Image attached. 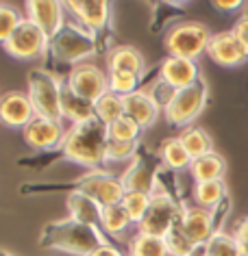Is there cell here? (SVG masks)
<instances>
[{"instance_id": "obj_22", "label": "cell", "mask_w": 248, "mask_h": 256, "mask_svg": "<svg viewBox=\"0 0 248 256\" xmlns=\"http://www.w3.org/2000/svg\"><path fill=\"white\" fill-rule=\"evenodd\" d=\"M61 113H63V120L70 122L72 126L96 118V113H94V102L81 98L79 94H74L68 82H63V89H61Z\"/></svg>"}, {"instance_id": "obj_13", "label": "cell", "mask_w": 248, "mask_h": 256, "mask_svg": "<svg viewBox=\"0 0 248 256\" xmlns=\"http://www.w3.org/2000/svg\"><path fill=\"white\" fill-rule=\"evenodd\" d=\"M27 20H31L35 26H40L48 37H55L66 24V4L55 2V0H29L24 4Z\"/></svg>"}, {"instance_id": "obj_32", "label": "cell", "mask_w": 248, "mask_h": 256, "mask_svg": "<svg viewBox=\"0 0 248 256\" xmlns=\"http://www.w3.org/2000/svg\"><path fill=\"white\" fill-rule=\"evenodd\" d=\"M163 241H165V246H168L170 256H192L196 250H198V246H194V243L185 236V232L181 230L179 222H176L174 228L163 236Z\"/></svg>"}, {"instance_id": "obj_25", "label": "cell", "mask_w": 248, "mask_h": 256, "mask_svg": "<svg viewBox=\"0 0 248 256\" xmlns=\"http://www.w3.org/2000/svg\"><path fill=\"white\" fill-rule=\"evenodd\" d=\"M159 158L163 161V165L172 172L189 170L192 165V156L187 154V150L183 148V144L179 142V137H168L163 139L159 146Z\"/></svg>"}, {"instance_id": "obj_1", "label": "cell", "mask_w": 248, "mask_h": 256, "mask_svg": "<svg viewBox=\"0 0 248 256\" xmlns=\"http://www.w3.org/2000/svg\"><path fill=\"white\" fill-rule=\"evenodd\" d=\"M105 243L109 241L103 230L81 224L72 217L48 222L40 234V246L44 250H55V252H63L70 256H90L94 250Z\"/></svg>"}, {"instance_id": "obj_14", "label": "cell", "mask_w": 248, "mask_h": 256, "mask_svg": "<svg viewBox=\"0 0 248 256\" xmlns=\"http://www.w3.org/2000/svg\"><path fill=\"white\" fill-rule=\"evenodd\" d=\"M66 11L74 18L81 26H85L87 30H92L94 35L103 33V30L111 24V16H113V7L111 2H103V0H94V2H63Z\"/></svg>"}, {"instance_id": "obj_21", "label": "cell", "mask_w": 248, "mask_h": 256, "mask_svg": "<svg viewBox=\"0 0 248 256\" xmlns=\"http://www.w3.org/2000/svg\"><path fill=\"white\" fill-rule=\"evenodd\" d=\"M105 66L107 72H133L142 76L146 70V61L135 46H116L107 52Z\"/></svg>"}, {"instance_id": "obj_40", "label": "cell", "mask_w": 248, "mask_h": 256, "mask_svg": "<svg viewBox=\"0 0 248 256\" xmlns=\"http://www.w3.org/2000/svg\"><path fill=\"white\" fill-rule=\"evenodd\" d=\"M235 239H237L239 243H246L248 246V217L237 224V228H235Z\"/></svg>"}, {"instance_id": "obj_28", "label": "cell", "mask_w": 248, "mask_h": 256, "mask_svg": "<svg viewBox=\"0 0 248 256\" xmlns=\"http://www.w3.org/2000/svg\"><path fill=\"white\" fill-rule=\"evenodd\" d=\"M94 113L103 124L111 126L113 122L124 118V98L113 92H107L94 102Z\"/></svg>"}, {"instance_id": "obj_12", "label": "cell", "mask_w": 248, "mask_h": 256, "mask_svg": "<svg viewBox=\"0 0 248 256\" xmlns=\"http://www.w3.org/2000/svg\"><path fill=\"white\" fill-rule=\"evenodd\" d=\"M181 230L185 232V236L194 246H205L211 236L218 232L213 224V210H207L198 206V204H185L181 208V217H179Z\"/></svg>"}, {"instance_id": "obj_7", "label": "cell", "mask_w": 248, "mask_h": 256, "mask_svg": "<svg viewBox=\"0 0 248 256\" xmlns=\"http://www.w3.org/2000/svg\"><path fill=\"white\" fill-rule=\"evenodd\" d=\"M76 189L94 198L100 206H113V204H122L126 196V187L122 178L113 176L107 170H87L79 180H76Z\"/></svg>"}, {"instance_id": "obj_36", "label": "cell", "mask_w": 248, "mask_h": 256, "mask_svg": "<svg viewBox=\"0 0 248 256\" xmlns=\"http://www.w3.org/2000/svg\"><path fill=\"white\" fill-rule=\"evenodd\" d=\"M22 22H24V18L16 7H11V4H7V2L0 4V42L3 44L7 42L9 37L20 28Z\"/></svg>"}, {"instance_id": "obj_2", "label": "cell", "mask_w": 248, "mask_h": 256, "mask_svg": "<svg viewBox=\"0 0 248 256\" xmlns=\"http://www.w3.org/2000/svg\"><path fill=\"white\" fill-rule=\"evenodd\" d=\"M107 142H109V126L94 118L68 128L61 152L68 161L83 165L87 170H98L105 163Z\"/></svg>"}, {"instance_id": "obj_26", "label": "cell", "mask_w": 248, "mask_h": 256, "mask_svg": "<svg viewBox=\"0 0 248 256\" xmlns=\"http://www.w3.org/2000/svg\"><path fill=\"white\" fill-rule=\"evenodd\" d=\"M131 226H135V224H133V220L124 210L122 204L103 206V213H100V230H103L105 234L122 236Z\"/></svg>"}, {"instance_id": "obj_4", "label": "cell", "mask_w": 248, "mask_h": 256, "mask_svg": "<svg viewBox=\"0 0 248 256\" xmlns=\"http://www.w3.org/2000/svg\"><path fill=\"white\" fill-rule=\"evenodd\" d=\"M209 26L202 22L185 20L176 22L163 37V50L168 56H181V59L198 61L200 54H207L209 42H211Z\"/></svg>"}, {"instance_id": "obj_11", "label": "cell", "mask_w": 248, "mask_h": 256, "mask_svg": "<svg viewBox=\"0 0 248 256\" xmlns=\"http://www.w3.org/2000/svg\"><path fill=\"white\" fill-rule=\"evenodd\" d=\"M66 82L70 85L74 94H79L81 98L96 102L100 96L109 92V80H107V72H103L98 66L94 63H81L70 70Z\"/></svg>"}, {"instance_id": "obj_37", "label": "cell", "mask_w": 248, "mask_h": 256, "mask_svg": "<svg viewBox=\"0 0 248 256\" xmlns=\"http://www.w3.org/2000/svg\"><path fill=\"white\" fill-rule=\"evenodd\" d=\"M233 35L239 40V44L248 50V18H239L237 22H235V26L231 28Z\"/></svg>"}, {"instance_id": "obj_27", "label": "cell", "mask_w": 248, "mask_h": 256, "mask_svg": "<svg viewBox=\"0 0 248 256\" xmlns=\"http://www.w3.org/2000/svg\"><path fill=\"white\" fill-rule=\"evenodd\" d=\"M192 198H194V204H198L202 208H207V210L215 208L226 198L224 178H220V180H209V182H196Z\"/></svg>"}, {"instance_id": "obj_33", "label": "cell", "mask_w": 248, "mask_h": 256, "mask_svg": "<svg viewBox=\"0 0 248 256\" xmlns=\"http://www.w3.org/2000/svg\"><path fill=\"white\" fill-rule=\"evenodd\" d=\"M139 154V142H118L109 139L105 150V163H122Z\"/></svg>"}, {"instance_id": "obj_31", "label": "cell", "mask_w": 248, "mask_h": 256, "mask_svg": "<svg viewBox=\"0 0 248 256\" xmlns=\"http://www.w3.org/2000/svg\"><path fill=\"white\" fill-rule=\"evenodd\" d=\"M150 202H152V194H144V191H126L122 206H124L126 213H129L133 224L139 226V222H142L146 217V213H148Z\"/></svg>"}, {"instance_id": "obj_17", "label": "cell", "mask_w": 248, "mask_h": 256, "mask_svg": "<svg viewBox=\"0 0 248 256\" xmlns=\"http://www.w3.org/2000/svg\"><path fill=\"white\" fill-rule=\"evenodd\" d=\"M33 118H35V108L27 92L11 89V92H5L0 96V120H3L5 126L24 130V126Z\"/></svg>"}, {"instance_id": "obj_38", "label": "cell", "mask_w": 248, "mask_h": 256, "mask_svg": "<svg viewBox=\"0 0 248 256\" xmlns=\"http://www.w3.org/2000/svg\"><path fill=\"white\" fill-rule=\"evenodd\" d=\"M213 9H218V11H224V14H231V11H237L241 9V0H213Z\"/></svg>"}, {"instance_id": "obj_20", "label": "cell", "mask_w": 248, "mask_h": 256, "mask_svg": "<svg viewBox=\"0 0 248 256\" xmlns=\"http://www.w3.org/2000/svg\"><path fill=\"white\" fill-rule=\"evenodd\" d=\"M66 206H68V217H72V220L81 222V224H87V226L100 228L103 206H100L94 198H90L79 189H74V191H70L66 198Z\"/></svg>"}, {"instance_id": "obj_35", "label": "cell", "mask_w": 248, "mask_h": 256, "mask_svg": "<svg viewBox=\"0 0 248 256\" xmlns=\"http://www.w3.org/2000/svg\"><path fill=\"white\" fill-rule=\"evenodd\" d=\"M139 78H142V76H137V74H133V72H107L109 92L122 96V98H126V96H131V94L137 92Z\"/></svg>"}, {"instance_id": "obj_16", "label": "cell", "mask_w": 248, "mask_h": 256, "mask_svg": "<svg viewBox=\"0 0 248 256\" xmlns=\"http://www.w3.org/2000/svg\"><path fill=\"white\" fill-rule=\"evenodd\" d=\"M159 78L168 87H172L174 92H179V89L192 87L202 76H200L198 61L181 59V56H165L161 66H159Z\"/></svg>"}, {"instance_id": "obj_29", "label": "cell", "mask_w": 248, "mask_h": 256, "mask_svg": "<svg viewBox=\"0 0 248 256\" xmlns=\"http://www.w3.org/2000/svg\"><path fill=\"white\" fill-rule=\"evenodd\" d=\"M129 256H170V252L163 239L135 232L129 241Z\"/></svg>"}, {"instance_id": "obj_42", "label": "cell", "mask_w": 248, "mask_h": 256, "mask_svg": "<svg viewBox=\"0 0 248 256\" xmlns=\"http://www.w3.org/2000/svg\"><path fill=\"white\" fill-rule=\"evenodd\" d=\"M192 256H209V254H205V250H202V246H200V248L196 250V252H194Z\"/></svg>"}, {"instance_id": "obj_41", "label": "cell", "mask_w": 248, "mask_h": 256, "mask_svg": "<svg viewBox=\"0 0 248 256\" xmlns=\"http://www.w3.org/2000/svg\"><path fill=\"white\" fill-rule=\"evenodd\" d=\"M237 256H248V246H246V243H239V252H237Z\"/></svg>"}, {"instance_id": "obj_18", "label": "cell", "mask_w": 248, "mask_h": 256, "mask_svg": "<svg viewBox=\"0 0 248 256\" xmlns=\"http://www.w3.org/2000/svg\"><path fill=\"white\" fill-rule=\"evenodd\" d=\"M124 115L133 118L146 130V128L157 124L159 115H161V106L152 100V96L146 89H137L135 94L124 98Z\"/></svg>"}, {"instance_id": "obj_30", "label": "cell", "mask_w": 248, "mask_h": 256, "mask_svg": "<svg viewBox=\"0 0 248 256\" xmlns=\"http://www.w3.org/2000/svg\"><path fill=\"white\" fill-rule=\"evenodd\" d=\"M205 254L209 256H237L239 252V241L235 239V234H226L224 230H218L205 246Z\"/></svg>"}, {"instance_id": "obj_43", "label": "cell", "mask_w": 248, "mask_h": 256, "mask_svg": "<svg viewBox=\"0 0 248 256\" xmlns=\"http://www.w3.org/2000/svg\"><path fill=\"white\" fill-rule=\"evenodd\" d=\"M3 256H14V254H11L9 250H3Z\"/></svg>"}, {"instance_id": "obj_5", "label": "cell", "mask_w": 248, "mask_h": 256, "mask_svg": "<svg viewBox=\"0 0 248 256\" xmlns=\"http://www.w3.org/2000/svg\"><path fill=\"white\" fill-rule=\"evenodd\" d=\"M61 89H63V82L55 74H50L42 68L31 70L27 76V94L31 102H33L35 115H40V118L63 122Z\"/></svg>"}, {"instance_id": "obj_15", "label": "cell", "mask_w": 248, "mask_h": 256, "mask_svg": "<svg viewBox=\"0 0 248 256\" xmlns=\"http://www.w3.org/2000/svg\"><path fill=\"white\" fill-rule=\"evenodd\" d=\"M207 54L220 68H239L248 61V50L241 46L233 30H220L211 37Z\"/></svg>"}, {"instance_id": "obj_6", "label": "cell", "mask_w": 248, "mask_h": 256, "mask_svg": "<svg viewBox=\"0 0 248 256\" xmlns=\"http://www.w3.org/2000/svg\"><path fill=\"white\" fill-rule=\"evenodd\" d=\"M209 100V89L205 78H200L198 82H194L192 87L179 89L172 100L168 102V106L163 108V118L170 126L176 128H187L194 124V120L202 113Z\"/></svg>"}, {"instance_id": "obj_9", "label": "cell", "mask_w": 248, "mask_h": 256, "mask_svg": "<svg viewBox=\"0 0 248 256\" xmlns=\"http://www.w3.org/2000/svg\"><path fill=\"white\" fill-rule=\"evenodd\" d=\"M48 44H50V37L40 26H35L31 20H24L20 24V28L3 44V48L9 56H14L18 61H31L46 54Z\"/></svg>"}, {"instance_id": "obj_24", "label": "cell", "mask_w": 248, "mask_h": 256, "mask_svg": "<svg viewBox=\"0 0 248 256\" xmlns=\"http://www.w3.org/2000/svg\"><path fill=\"white\" fill-rule=\"evenodd\" d=\"M179 142L183 144V148L187 150V154L192 156V161L213 152V142H211V137H209V132L196 124L183 128L179 132Z\"/></svg>"}, {"instance_id": "obj_3", "label": "cell", "mask_w": 248, "mask_h": 256, "mask_svg": "<svg viewBox=\"0 0 248 256\" xmlns=\"http://www.w3.org/2000/svg\"><path fill=\"white\" fill-rule=\"evenodd\" d=\"M96 52V35L79 22H66L63 28L55 37H50L48 44V54L61 63H70V66H81L87 63L90 56Z\"/></svg>"}, {"instance_id": "obj_34", "label": "cell", "mask_w": 248, "mask_h": 256, "mask_svg": "<svg viewBox=\"0 0 248 256\" xmlns=\"http://www.w3.org/2000/svg\"><path fill=\"white\" fill-rule=\"evenodd\" d=\"M144 128L137 124L133 118L124 115L118 122H113L109 126V139H118V142H139Z\"/></svg>"}, {"instance_id": "obj_8", "label": "cell", "mask_w": 248, "mask_h": 256, "mask_svg": "<svg viewBox=\"0 0 248 256\" xmlns=\"http://www.w3.org/2000/svg\"><path fill=\"white\" fill-rule=\"evenodd\" d=\"M179 217H181V208L176 206L172 196L165 194V191H152L150 208H148V213H146L144 220L139 222L137 232L152 234V236L163 239V236L174 228V224L179 222Z\"/></svg>"}, {"instance_id": "obj_39", "label": "cell", "mask_w": 248, "mask_h": 256, "mask_svg": "<svg viewBox=\"0 0 248 256\" xmlns=\"http://www.w3.org/2000/svg\"><path fill=\"white\" fill-rule=\"evenodd\" d=\"M90 256H124V254H122V250L116 248L113 243H105V246H100V248L94 250Z\"/></svg>"}, {"instance_id": "obj_10", "label": "cell", "mask_w": 248, "mask_h": 256, "mask_svg": "<svg viewBox=\"0 0 248 256\" xmlns=\"http://www.w3.org/2000/svg\"><path fill=\"white\" fill-rule=\"evenodd\" d=\"M68 128L63 126V122L59 120H48V118H40L35 115L33 120L24 126L22 130V139L29 148L33 150H55L63 146Z\"/></svg>"}, {"instance_id": "obj_19", "label": "cell", "mask_w": 248, "mask_h": 256, "mask_svg": "<svg viewBox=\"0 0 248 256\" xmlns=\"http://www.w3.org/2000/svg\"><path fill=\"white\" fill-rule=\"evenodd\" d=\"M155 176H157V161L148 156H135L129 170L124 172L122 182L126 191H144V194H152L155 191Z\"/></svg>"}, {"instance_id": "obj_23", "label": "cell", "mask_w": 248, "mask_h": 256, "mask_svg": "<svg viewBox=\"0 0 248 256\" xmlns=\"http://www.w3.org/2000/svg\"><path fill=\"white\" fill-rule=\"evenodd\" d=\"M189 174L194 182H209V180H220L226 174V161L222 158L220 152H209L205 156L194 158L189 165Z\"/></svg>"}]
</instances>
